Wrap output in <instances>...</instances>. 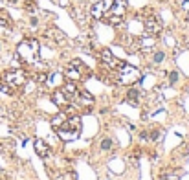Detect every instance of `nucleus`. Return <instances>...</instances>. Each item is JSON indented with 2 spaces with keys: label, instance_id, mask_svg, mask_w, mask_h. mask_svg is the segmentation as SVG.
Listing matches in <instances>:
<instances>
[{
  "label": "nucleus",
  "instance_id": "obj_1",
  "mask_svg": "<svg viewBox=\"0 0 189 180\" xmlns=\"http://www.w3.org/2000/svg\"><path fill=\"white\" fill-rule=\"evenodd\" d=\"M55 131L61 140L72 142V140H75L81 134V119H79V116H70L68 119H64L61 125H57Z\"/></svg>",
  "mask_w": 189,
  "mask_h": 180
},
{
  "label": "nucleus",
  "instance_id": "obj_2",
  "mask_svg": "<svg viewBox=\"0 0 189 180\" xmlns=\"http://www.w3.org/2000/svg\"><path fill=\"white\" fill-rule=\"evenodd\" d=\"M39 52H41V44L35 39H24L17 48L18 57L26 64H35L39 61Z\"/></svg>",
  "mask_w": 189,
  "mask_h": 180
},
{
  "label": "nucleus",
  "instance_id": "obj_3",
  "mask_svg": "<svg viewBox=\"0 0 189 180\" xmlns=\"http://www.w3.org/2000/svg\"><path fill=\"white\" fill-rule=\"evenodd\" d=\"M90 74L92 72H90V68H88L86 64H83L79 59H73V61L68 64L66 72H64V77L75 83V81H84V79H88Z\"/></svg>",
  "mask_w": 189,
  "mask_h": 180
},
{
  "label": "nucleus",
  "instance_id": "obj_4",
  "mask_svg": "<svg viewBox=\"0 0 189 180\" xmlns=\"http://www.w3.org/2000/svg\"><path fill=\"white\" fill-rule=\"evenodd\" d=\"M125 13H127V2H125V0H114L112 6L108 7V11L103 15V18H105L108 24L118 26V24L123 20Z\"/></svg>",
  "mask_w": 189,
  "mask_h": 180
},
{
  "label": "nucleus",
  "instance_id": "obj_5",
  "mask_svg": "<svg viewBox=\"0 0 189 180\" xmlns=\"http://www.w3.org/2000/svg\"><path fill=\"white\" fill-rule=\"evenodd\" d=\"M141 77L140 70H138L136 66H132V64H125L123 63L121 66L118 68V83L119 85H134L138 81V79Z\"/></svg>",
  "mask_w": 189,
  "mask_h": 180
},
{
  "label": "nucleus",
  "instance_id": "obj_6",
  "mask_svg": "<svg viewBox=\"0 0 189 180\" xmlns=\"http://www.w3.org/2000/svg\"><path fill=\"white\" fill-rule=\"evenodd\" d=\"M2 81L9 87L11 92H15V88H20L24 83H26V74L22 70H7L2 76Z\"/></svg>",
  "mask_w": 189,
  "mask_h": 180
},
{
  "label": "nucleus",
  "instance_id": "obj_7",
  "mask_svg": "<svg viewBox=\"0 0 189 180\" xmlns=\"http://www.w3.org/2000/svg\"><path fill=\"white\" fill-rule=\"evenodd\" d=\"M145 33L151 35V37H156V35L162 33V22L158 17H154V15H151V17L145 18Z\"/></svg>",
  "mask_w": 189,
  "mask_h": 180
},
{
  "label": "nucleus",
  "instance_id": "obj_8",
  "mask_svg": "<svg viewBox=\"0 0 189 180\" xmlns=\"http://www.w3.org/2000/svg\"><path fill=\"white\" fill-rule=\"evenodd\" d=\"M112 2H114V0H99L97 4H94L92 15H94L96 18H103V15L108 11V7L112 6Z\"/></svg>",
  "mask_w": 189,
  "mask_h": 180
},
{
  "label": "nucleus",
  "instance_id": "obj_9",
  "mask_svg": "<svg viewBox=\"0 0 189 180\" xmlns=\"http://www.w3.org/2000/svg\"><path fill=\"white\" fill-rule=\"evenodd\" d=\"M99 57H101V61L105 63L108 68H119V66L123 64L121 61H118V59L112 55V52H110V50H107V48L101 52V55H99Z\"/></svg>",
  "mask_w": 189,
  "mask_h": 180
},
{
  "label": "nucleus",
  "instance_id": "obj_10",
  "mask_svg": "<svg viewBox=\"0 0 189 180\" xmlns=\"http://www.w3.org/2000/svg\"><path fill=\"white\" fill-rule=\"evenodd\" d=\"M73 103L81 105V107H84V105H86V107H90V105L94 103V97L86 92V90H79L77 96H75V99H73Z\"/></svg>",
  "mask_w": 189,
  "mask_h": 180
},
{
  "label": "nucleus",
  "instance_id": "obj_11",
  "mask_svg": "<svg viewBox=\"0 0 189 180\" xmlns=\"http://www.w3.org/2000/svg\"><path fill=\"white\" fill-rule=\"evenodd\" d=\"M33 147H35V151H37V154L41 158H46L50 154V145L44 142V140H41V138H37L35 142H33Z\"/></svg>",
  "mask_w": 189,
  "mask_h": 180
},
{
  "label": "nucleus",
  "instance_id": "obj_12",
  "mask_svg": "<svg viewBox=\"0 0 189 180\" xmlns=\"http://www.w3.org/2000/svg\"><path fill=\"white\" fill-rule=\"evenodd\" d=\"M63 74H50L48 76V79H46V85L48 87H52V88H61L63 87Z\"/></svg>",
  "mask_w": 189,
  "mask_h": 180
},
{
  "label": "nucleus",
  "instance_id": "obj_13",
  "mask_svg": "<svg viewBox=\"0 0 189 180\" xmlns=\"http://www.w3.org/2000/svg\"><path fill=\"white\" fill-rule=\"evenodd\" d=\"M140 97H141V94H140V90H136V88H131L127 92V103H131L132 107H138V105H140Z\"/></svg>",
  "mask_w": 189,
  "mask_h": 180
},
{
  "label": "nucleus",
  "instance_id": "obj_14",
  "mask_svg": "<svg viewBox=\"0 0 189 180\" xmlns=\"http://www.w3.org/2000/svg\"><path fill=\"white\" fill-rule=\"evenodd\" d=\"M0 26H4V28L13 26V20H11V17H9V13L4 11V9H0Z\"/></svg>",
  "mask_w": 189,
  "mask_h": 180
},
{
  "label": "nucleus",
  "instance_id": "obj_15",
  "mask_svg": "<svg viewBox=\"0 0 189 180\" xmlns=\"http://www.w3.org/2000/svg\"><path fill=\"white\" fill-rule=\"evenodd\" d=\"M162 136H163V131L160 127H151L149 129V140H151V142H158Z\"/></svg>",
  "mask_w": 189,
  "mask_h": 180
},
{
  "label": "nucleus",
  "instance_id": "obj_16",
  "mask_svg": "<svg viewBox=\"0 0 189 180\" xmlns=\"http://www.w3.org/2000/svg\"><path fill=\"white\" fill-rule=\"evenodd\" d=\"M99 147H101V151H110V149L114 147V142H112L110 138H105V140L101 142V145H99Z\"/></svg>",
  "mask_w": 189,
  "mask_h": 180
},
{
  "label": "nucleus",
  "instance_id": "obj_17",
  "mask_svg": "<svg viewBox=\"0 0 189 180\" xmlns=\"http://www.w3.org/2000/svg\"><path fill=\"white\" fill-rule=\"evenodd\" d=\"M55 177V175H53ZM57 180H75V175H73L72 171H66V173H63V175H57L55 177Z\"/></svg>",
  "mask_w": 189,
  "mask_h": 180
},
{
  "label": "nucleus",
  "instance_id": "obj_18",
  "mask_svg": "<svg viewBox=\"0 0 189 180\" xmlns=\"http://www.w3.org/2000/svg\"><path fill=\"white\" fill-rule=\"evenodd\" d=\"M163 59H165V53L163 52H154V55H152L154 63H163Z\"/></svg>",
  "mask_w": 189,
  "mask_h": 180
},
{
  "label": "nucleus",
  "instance_id": "obj_19",
  "mask_svg": "<svg viewBox=\"0 0 189 180\" xmlns=\"http://www.w3.org/2000/svg\"><path fill=\"white\" fill-rule=\"evenodd\" d=\"M176 81H178V72H176V70H173V72L169 74V83H171V85H175Z\"/></svg>",
  "mask_w": 189,
  "mask_h": 180
},
{
  "label": "nucleus",
  "instance_id": "obj_20",
  "mask_svg": "<svg viewBox=\"0 0 189 180\" xmlns=\"http://www.w3.org/2000/svg\"><path fill=\"white\" fill-rule=\"evenodd\" d=\"M63 118H64L63 114H59L57 118H53V119H52V125H53V127H57V125H61V123H63Z\"/></svg>",
  "mask_w": 189,
  "mask_h": 180
},
{
  "label": "nucleus",
  "instance_id": "obj_21",
  "mask_svg": "<svg viewBox=\"0 0 189 180\" xmlns=\"http://www.w3.org/2000/svg\"><path fill=\"white\" fill-rule=\"evenodd\" d=\"M29 24H31V28H35L37 24H39V18L37 17H31V18H29Z\"/></svg>",
  "mask_w": 189,
  "mask_h": 180
},
{
  "label": "nucleus",
  "instance_id": "obj_22",
  "mask_svg": "<svg viewBox=\"0 0 189 180\" xmlns=\"http://www.w3.org/2000/svg\"><path fill=\"white\" fill-rule=\"evenodd\" d=\"M140 140H141V142H147V140H149V132H140Z\"/></svg>",
  "mask_w": 189,
  "mask_h": 180
},
{
  "label": "nucleus",
  "instance_id": "obj_23",
  "mask_svg": "<svg viewBox=\"0 0 189 180\" xmlns=\"http://www.w3.org/2000/svg\"><path fill=\"white\" fill-rule=\"evenodd\" d=\"M18 2V0H9V4H17Z\"/></svg>",
  "mask_w": 189,
  "mask_h": 180
}]
</instances>
